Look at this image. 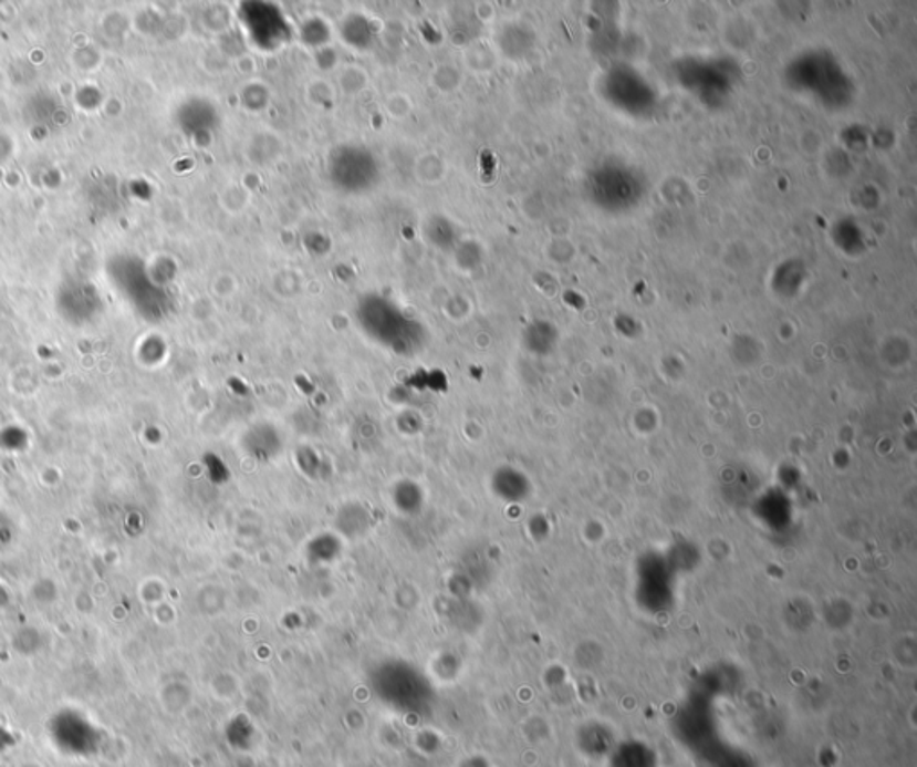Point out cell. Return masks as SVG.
I'll return each instance as SVG.
<instances>
[{"label": "cell", "mask_w": 917, "mask_h": 767, "mask_svg": "<svg viewBox=\"0 0 917 767\" xmlns=\"http://www.w3.org/2000/svg\"><path fill=\"white\" fill-rule=\"evenodd\" d=\"M51 735L52 743L56 744L58 748L77 757L94 754L101 740L100 729L74 711L72 714H60L52 721Z\"/></svg>", "instance_id": "obj_1"}]
</instances>
